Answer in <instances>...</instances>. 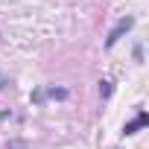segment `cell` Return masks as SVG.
I'll use <instances>...</instances> for the list:
<instances>
[{"mask_svg":"<svg viewBox=\"0 0 149 149\" xmlns=\"http://www.w3.org/2000/svg\"><path fill=\"white\" fill-rule=\"evenodd\" d=\"M0 38H3V35H0Z\"/></svg>","mask_w":149,"mask_h":149,"instance_id":"6","label":"cell"},{"mask_svg":"<svg viewBox=\"0 0 149 149\" xmlns=\"http://www.w3.org/2000/svg\"><path fill=\"white\" fill-rule=\"evenodd\" d=\"M100 94L102 97H111V82H100Z\"/></svg>","mask_w":149,"mask_h":149,"instance_id":"3","label":"cell"},{"mask_svg":"<svg viewBox=\"0 0 149 149\" xmlns=\"http://www.w3.org/2000/svg\"><path fill=\"white\" fill-rule=\"evenodd\" d=\"M6 85H9V82H6V76H3V73H0V91H3Z\"/></svg>","mask_w":149,"mask_h":149,"instance_id":"5","label":"cell"},{"mask_svg":"<svg viewBox=\"0 0 149 149\" xmlns=\"http://www.w3.org/2000/svg\"><path fill=\"white\" fill-rule=\"evenodd\" d=\"M132 26H134V18H120V21H117V26L108 32V38H105V47L111 50V47H114V44H117V41H120V38H123V35L132 29Z\"/></svg>","mask_w":149,"mask_h":149,"instance_id":"1","label":"cell"},{"mask_svg":"<svg viewBox=\"0 0 149 149\" xmlns=\"http://www.w3.org/2000/svg\"><path fill=\"white\" fill-rule=\"evenodd\" d=\"M50 97H58V100H64V97H67V91H64V88H50Z\"/></svg>","mask_w":149,"mask_h":149,"instance_id":"4","label":"cell"},{"mask_svg":"<svg viewBox=\"0 0 149 149\" xmlns=\"http://www.w3.org/2000/svg\"><path fill=\"white\" fill-rule=\"evenodd\" d=\"M146 123H149V114H146V111H137V117H134L132 123H126V126H123V134L129 137V134H134L137 129H143Z\"/></svg>","mask_w":149,"mask_h":149,"instance_id":"2","label":"cell"}]
</instances>
